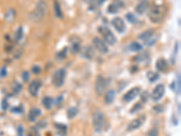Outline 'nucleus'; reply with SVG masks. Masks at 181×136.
<instances>
[{
	"mask_svg": "<svg viewBox=\"0 0 181 136\" xmlns=\"http://www.w3.org/2000/svg\"><path fill=\"white\" fill-rule=\"evenodd\" d=\"M67 47H64V48L61 51H59L57 54H56V59L59 60V61H63L66 56H67Z\"/></svg>",
	"mask_w": 181,
	"mask_h": 136,
	"instance_id": "a878e982",
	"label": "nucleus"
},
{
	"mask_svg": "<svg viewBox=\"0 0 181 136\" xmlns=\"http://www.w3.org/2000/svg\"><path fill=\"white\" fill-rule=\"evenodd\" d=\"M135 60L137 61V62H139V63H141V62H147L148 60H150V56H149V54L148 53H142V54H139V56H137L135 57Z\"/></svg>",
	"mask_w": 181,
	"mask_h": 136,
	"instance_id": "b1692460",
	"label": "nucleus"
},
{
	"mask_svg": "<svg viewBox=\"0 0 181 136\" xmlns=\"http://www.w3.org/2000/svg\"><path fill=\"white\" fill-rule=\"evenodd\" d=\"M158 78H159L158 73H157L155 72H150V73H148V79H149L150 82H151V83H154V82L157 81Z\"/></svg>",
	"mask_w": 181,
	"mask_h": 136,
	"instance_id": "cd10ccee",
	"label": "nucleus"
},
{
	"mask_svg": "<svg viewBox=\"0 0 181 136\" xmlns=\"http://www.w3.org/2000/svg\"><path fill=\"white\" fill-rule=\"evenodd\" d=\"M99 33L100 34V36H102L103 41L105 43L109 44L111 45H115L117 42V38L115 36V35L111 32V30L107 26H100L99 28Z\"/></svg>",
	"mask_w": 181,
	"mask_h": 136,
	"instance_id": "20e7f679",
	"label": "nucleus"
},
{
	"mask_svg": "<svg viewBox=\"0 0 181 136\" xmlns=\"http://www.w3.org/2000/svg\"><path fill=\"white\" fill-rule=\"evenodd\" d=\"M67 117L69 119H73L78 114V109L76 107H71L67 110Z\"/></svg>",
	"mask_w": 181,
	"mask_h": 136,
	"instance_id": "393cba45",
	"label": "nucleus"
},
{
	"mask_svg": "<svg viewBox=\"0 0 181 136\" xmlns=\"http://www.w3.org/2000/svg\"><path fill=\"white\" fill-rule=\"evenodd\" d=\"M24 36V31H23V27H19V28L16 30V35H15V39L16 42H18V41H20L22 39Z\"/></svg>",
	"mask_w": 181,
	"mask_h": 136,
	"instance_id": "c85d7f7f",
	"label": "nucleus"
},
{
	"mask_svg": "<svg viewBox=\"0 0 181 136\" xmlns=\"http://www.w3.org/2000/svg\"><path fill=\"white\" fill-rule=\"evenodd\" d=\"M92 45L94 46V48L100 54H105L109 52V48L107 46L106 43L102 39H100L99 37H94L92 40Z\"/></svg>",
	"mask_w": 181,
	"mask_h": 136,
	"instance_id": "0eeeda50",
	"label": "nucleus"
},
{
	"mask_svg": "<svg viewBox=\"0 0 181 136\" xmlns=\"http://www.w3.org/2000/svg\"><path fill=\"white\" fill-rule=\"evenodd\" d=\"M80 51H81V53H82V56L86 59L91 60L94 57V50H93V48L90 45L83 46Z\"/></svg>",
	"mask_w": 181,
	"mask_h": 136,
	"instance_id": "2eb2a0df",
	"label": "nucleus"
},
{
	"mask_svg": "<svg viewBox=\"0 0 181 136\" xmlns=\"http://www.w3.org/2000/svg\"><path fill=\"white\" fill-rule=\"evenodd\" d=\"M116 97V92L114 90H109L105 93L104 96V103L106 104H111V103H113Z\"/></svg>",
	"mask_w": 181,
	"mask_h": 136,
	"instance_id": "a211bd4d",
	"label": "nucleus"
},
{
	"mask_svg": "<svg viewBox=\"0 0 181 136\" xmlns=\"http://www.w3.org/2000/svg\"><path fill=\"white\" fill-rule=\"evenodd\" d=\"M145 120H146L145 115H141V116L134 119L133 121H131L130 124H128V126H127V131H128V132H132V131L137 130V129H139L140 126L143 125V124L145 122Z\"/></svg>",
	"mask_w": 181,
	"mask_h": 136,
	"instance_id": "6e6552de",
	"label": "nucleus"
},
{
	"mask_svg": "<svg viewBox=\"0 0 181 136\" xmlns=\"http://www.w3.org/2000/svg\"><path fill=\"white\" fill-rule=\"evenodd\" d=\"M148 135H149V136H158V129H156V128H153V129H151V130L149 132Z\"/></svg>",
	"mask_w": 181,
	"mask_h": 136,
	"instance_id": "2f4dec72",
	"label": "nucleus"
},
{
	"mask_svg": "<svg viewBox=\"0 0 181 136\" xmlns=\"http://www.w3.org/2000/svg\"><path fill=\"white\" fill-rule=\"evenodd\" d=\"M41 110H40V109H38V108H36V107H33V108H32V109H30V111H29V113H28V120H29V122H35L36 119H37V117L39 116V115H41Z\"/></svg>",
	"mask_w": 181,
	"mask_h": 136,
	"instance_id": "f3484780",
	"label": "nucleus"
},
{
	"mask_svg": "<svg viewBox=\"0 0 181 136\" xmlns=\"http://www.w3.org/2000/svg\"><path fill=\"white\" fill-rule=\"evenodd\" d=\"M140 88L139 87H133L131 88V89L129 91V92H127L124 95H123V101L126 102V103H130V102L133 101L134 99H135L138 95L140 93Z\"/></svg>",
	"mask_w": 181,
	"mask_h": 136,
	"instance_id": "9b49d317",
	"label": "nucleus"
},
{
	"mask_svg": "<svg viewBox=\"0 0 181 136\" xmlns=\"http://www.w3.org/2000/svg\"><path fill=\"white\" fill-rule=\"evenodd\" d=\"M22 77H23V80H24V81L27 82V81L29 80V77H30V76H29V73H28L27 71H25V72H23V73H22Z\"/></svg>",
	"mask_w": 181,
	"mask_h": 136,
	"instance_id": "f704fd0d",
	"label": "nucleus"
},
{
	"mask_svg": "<svg viewBox=\"0 0 181 136\" xmlns=\"http://www.w3.org/2000/svg\"><path fill=\"white\" fill-rule=\"evenodd\" d=\"M42 104L46 110H50L53 105V99L50 96H44L42 100Z\"/></svg>",
	"mask_w": 181,
	"mask_h": 136,
	"instance_id": "5701e85b",
	"label": "nucleus"
},
{
	"mask_svg": "<svg viewBox=\"0 0 181 136\" xmlns=\"http://www.w3.org/2000/svg\"><path fill=\"white\" fill-rule=\"evenodd\" d=\"M66 77V70L64 68H59L53 74L52 83L55 87H61L64 85Z\"/></svg>",
	"mask_w": 181,
	"mask_h": 136,
	"instance_id": "39448f33",
	"label": "nucleus"
},
{
	"mask_svg": "<svg viewBox=\"0 0 181 136\" xmlns=\"http://www.w3.org/2000/svg\"><path fill=\"white\" fill-rule=\"evenodd\" d=\"M177 84V88H176V91L178 94H180V76L178 74V82L176 83Z\"/></svg>",
	"mask_w": 181,
	"mask_h": 136,
	"instance_id": "e433bc0d",
	"label": "nucleus"
},
{
	"mask_svg": "<svg viewBox=\"0 0 181 136\" xmlns=\"http://www.w3.org/2000/svg\"><path fill=\"white\" fill-rule=\"evenodd\" d=\"M27 136H41V135H40V133H38L37 130H36V129H32V130L28 133Z\"/></svg>",
	"mask_w": 181,
	"mask_h": 136,
	"instance_id": "473e14b6",
	"label": "nucleus"
},
{
	"mask_svg": "<svg viewBox=\"0 0 181 136\" xmlns=\"http://www.w3.org/2000/svg\"><path fill=\"white\" fill-rule=\"evenodd\" d=\"M165 94V86L163 84H158L151 93V98L153 101L158 102L163 97V95Z\"/></svg>",
	"mask_w": 181,
	"mask_h": 136,
	"instance_id": "ddd939ff",
	"label": "nucleus"
},
{
	"mask_svg": "<svg viewBox=\"0 0 181 136\" xmlns=\"http://www.w3.org/2000/svg\"><path fill=\"white\" fill-rule=\"evenodd\" d=\"M109 85V83H108V81H107V79H105L104 77H102V76H100L96 78V82H95V92L98 95H102L106 89H107V87H108Z\"/></svg>",
	"mask_w": 181,
	"mask_h": 136,
	"instance_id": "423d86ee",
	"label": "nucleus"
},
{
	"mask_svg": "<svg viewBox=\"0 0 181 136\" xmlns=\"http://www.w3.org/2000/svg\"><path fill=\"white\" fill-rule=\"evenodd\" d=\"M111 25L115 28V30L118 33H120V34L124 33L125 30H126L125 22L123 21V19L120 18V17H114V18H113L111 20Z\"/></svg>",
	"mask_w": 181,
	"mask_h": 136,
	"instance_id": "f8f14e48",
	"label": "nucleus"
},
{
	"mask_svg": "<svg viewBox=\"0 0 181 136\" xmlns=\"http://www.w3.org/2000/svg\"><path fill=\"white\" fill-rule=\"evenodd\" d=\"M104 122H105L104 113L100 110L95 111L92 115V125L96 133H100L102 131V129L104 127Z\"/></svg>",
	"mask_w": 181,
	"mask_h": 136,
	"instance_id": "7ed1b4c3",
	"label": "nucleus"
},
{
	"mask_svg": "<svg viewBox=\"0 0 181 136\" xmlns=\"http://www.w3.org/2000/svg\"><path fill=\"white\" fill-rule=\"evenodd\" d=\"M148 8H149V3L147 0H145V1L139 2L136 5L135 10L138 14H139V15H142V14H144L147 10H148Z\"/></svg>",
	"mask_w": 181,
	"mask_h": 136,
	"instance_id": "6ab92c4d",
	"label": "nucleus"
},
{
	"mask_svg": "<svg viewBox=\"0 0 181 136\" xmlns=\"http://www.w3.org/2000/svg\"><path fill=\"white\" fill-rule=\"evenodd\" d=\"M17 136H24V128L22 125H18L17 127Z\"/></svg>",
	"mask_w": 181,
	"mask_h": 136,
	"instance_id": "c9c22d12",
	"label": "nucleus"
},
{
	"mask_svg": "<svg viewBox=\"0 0 181 136\" xmlns=\"http://www.w3.org/2000/svg\"><path fill=\"white\" fill-rule=\"evenodd\" d=\"M126 18H127V20H128V21L130 22V23H134V22L136 21V17H135V16H134L133 14H131V13L127 14V15H126Z\"/></svg>",
	"mask_w": 181,
	"mask_h": 136,
	"instance_id": "7c9ffc66",
	"label": "nucleus"
},
{
	"mask_svg": "<svg viewBox=\"0 0 181 136\" xmlns=\"http://www.w3.org/2000/svg\"><path fill=\"white\" fill-rule=\"evenodd\" d=\"M166 13H167V8L164 5H155L150 8L148 16L152 23L158 24V23H160L164 19Z\"/></svg>",
	"mask_w": 181,
	"mask_h": 136,
	"instance_id": "f257e3e1",
	"label": "nucleus"
},
{
	"mask_svg": "<svg viewBox=\"0 0 181 136\" xmlns=\"http://www.w3.org/2000/svg\"><path fill=\"white\" fill-rule=\"evenodd\" d=\"M153 34H154V30L153 29H148V30H146L144 31L143 33H141L140 35L139 36V38L140 40H142V41H145V42H147L148 40H150L152 36H153Z\"/></svg>",
	"mask_w": 181,
	"mask_h": 136,
	"instance_id": "aec40b11",
	"label": "nucleus"
},
{
	"mask_svg": "<svg viewBox=\"0 0 181 136\" xmlns=\"http://www.w3.org/2000/svg\"><path fill=\"white\" fill-rule=\"evenodd\" d=\"M156 68L159 72H166L169 69V64L164 58H159L156 62Z\"/></svg>",
	"mask_w": 181,
	"mask_h": 136,
	"instance_id": "dca6fc26",
	"label": "nucleus"
},
{
	"mask_svg": "<svg viewBox=\"0 0 181 136\" xmlns=\"http://www.w3.org/2000/svg\"><path fill=\"white\" fill-rule=\"evenodd\" d=\"M124 8V3L122 0H113V1L108 5L107 12L109 14H117Z\"/></svg>",
	"mask_w": 181,
	"mask_h": 136,
	"instance_id": "1a4fd4ad",
	"label": "nucleus"
},
{
	"mask_svg": "<svg viewBox=\"0 0 181 136\" xmlns=\"http://www.w3.org/2000/svg\"><path fill=\"white\" fill-rule=\"evenodd\" d=\"M71 53L72 54H75L76 53L80 52L81 50V40L79 39V37L77 36H74V39H71Z\"/></svg>",
	"mask_w": 181,
	"mask_h": 136,
	"instance_id": "4468645a",
	"label": "nucleus"
},
{
	"mask_svg": "<svg viewBox=\"0 0 181 136\" xmlns=\"http://www.w3.org/2000/svg\"><path fill=\"white\" fill-rule=\"evenodd\" d=\"M53 14H55V16L57 18L59 19L63 18V11L61 8V5H60V4L57 1L53 2Z\"/></svg>",
	"mask_w": 181,
	"mask_h": 136,
	"instance_id": "4be33fe9",
	"label": "nucleus"
},
{
	"mask_svg": "<svg viewBox=\"0 0 181 136\" xmlns=\"http://www.w3.org/2000/svg\"><path fill=\"white\" fill-rule=\"evenodd\" d=\"M55 127L56 129V133L59 136H65L67 133V126L62 124H55Z\"/></svg>",
	"mask_w": 181,
	"mask_h": 136,
	"instance_id": "412c9836",
	"label": "nucleus"
},
{
	"mask_svg": "<svg viewBox=\"0 0 181 136\" xmlns=\"http://www.w3.org/2000/svg\"><path fill=\"white\" fill-rule=\"evenodd\" d=\"M46 125H47V122H46L44 120H43V121H41L39 122V124H37V126L39 127V128H44Z\"/></svg>",
	"mask_w": 181,
	"mask_h": 136,
	"instance_id": "58836bf2",
	"label": "nucleus"
},
{
	"mask_svg": "<svg viewBox=\"0 0 181 136\" xmlns=\"http://www.w3.org/2000/svg\"><path fill=\"white\" fill-rule=\"evenodd\" d=\"M47 8H48L47 4H46L44 0H39L30 15L31 20L37 22V21H40L41 19H43L46 11H47Z\"/></svg>",
	"mask_w": 181,
	"mask_h": 136,
	"instance_id": "f03ea898",
	"label": "nucleus"
},
{
	"mask_svg": "<svg viewBox=\"0 0 181 136\" xmlns=\"http://www.w3.org/2000/svg\"><path fill=\"white\" fill-rule=\"evenodd\" d=\"M84 1H85L87 4H91V3H92V0H84Z\"/></svg>",
	"mask_w": 181,
	"mask_h": 136,
	"instance_id": "a19ab883",
	"label": "nucleus"
},
{
	"mask_svg": "<svg viewBox=\"0 0 181 136\" xmlns=\"http://www.w3.org/2000/svg\"><path fill=\"white\" fill-rule=\"evenodd\" d=\"M130 49L133 52H138L142 49V45L138 42H132L130 45Z\"/></svg>",
	"mask_w": 181,
	"mask_h": 136,
	"instance_id": "bb28decb",
	"label": "nucleus"
},
{
	"mask_svg": "<svg viewBox=\"0 0 181 136\" xmlns=\"http://www.w3.org/2000/svg\"><path fill=\"white\" fill-rule=\"evenodd\" d=\"M106 1V0H97V5H103V3Z\"/></svg>",
	"mask_w": 181,
	"mask_h": 136,
	"instance_id": "ea45409f",
	"label": "nucleus"
},
{
	"mask_svg": "<svg viewBox=\"0 0 181 136\" xmlns=\"http://www.w3.org/2000/svg\"><path fill=\"white\" fill-rule=\"evenodd\" d=\"M32 72L33 73H38L41 72V67L38 66V65H35V66H33L32 67Z\"/></svg>",
	"mask_w": 181,
	"mask_h": 136,
	"instance_id": "4c0bfd02",
	"label": "nucleus"
},
{
	"mask_svg": "<svg viewBox=\"0 0 181 136\" xmlns=\"http://www.w3.org/2000/svg\"><path fill=\"white\" fill-rule=\"evenodd\" d=\"M41 87H42V82L41 81L38 80V79L33 80L29 84V86H28V92L31 94V96L36 97L38 95L39 90H40V88Z\"/></svg>",
	"mask_w": 181,
	"mask_h": 136,
	"instance_id": "9d476101",
	"label": "nucleus"
},
{
	"mask_svg": "<svg viewBox=\"0 0 181 136\" xmlns=\"http://www.w3.org/2000/svg\"><path fill=\"white\" fill-rule=\"evenodd\" d=\"M139 109H141V105H140L139 103L135 104V106H133L132 109L130 110V113H136L138 110H139Z\"/></svg>",
	"mask_w": 181,
	"mask_h": 136,
	"instance_id": "72a5a7b5",
	"label": "nucleus"
},
{
	"mask_svg": "<svg viewBox=\"0 0 181 136\" xmlns=\"http://www.w3.org/2000/svg\"><path fill=\"white\" fill-rule=\"evenodd\" d=\"M141 1H145V0H141Z\"/></svg>",
	"mask_w": 181,
	"mask_h": 136,
	"instance_id": "79ce46f5",
	"label": "nucleus"
},
{
	"mask_svg": "<svg viewBox=\"0 0 181 136\" xmlns=\"http://www.w3.org/2000/svg\"><path fill=\"white\" fill-rule=\"evenodd\" d=\"M12 89H13V93L17 94V93H19L20 92H21V90H22V84L15 82L14 84H13V86H12Z\"/></svg>",
	"mask_w": 181,
	"mask_h": 136,
	"instance_id": "c756f323",
	"label": "nucleus"
}]
</instances>
